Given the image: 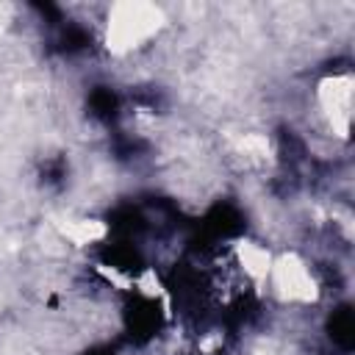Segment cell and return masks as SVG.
Listing matches in <instances>:
<instances>
[{
  "instance_id": "1",
  "label": "cell",
  "mask_w": 355,
  "mask_h": 355,
  "mask_svg": "<svg viewBox=\"0 0 355 355\" xmlns=\"http://www.w3.org/2000/svg\"><path fill=\"white\" fill-rule=\"evenodd\" d=\"M166 14L153 3H116L105 8L103 42L111 55H130L144 50L166 28Z\"/></svg>"
},
{
  "instance_id": "2",
  "label": "cell",
  "mask_w": 355,
  "mask_h": 355,
  "mask_svg": "<svg viewBox=\"0 0 355 355\" xmlns=\"http://www.w3.org/2000/svg\"><path fill=\"white\" fill-rule=\"evenodd\" d=\"M313 108L319 122L333 139L349 136V119H352V75L349 69L330 72L316 80L313 86Z\"/></svg>"
},
{
  "instance_id": "3",
  "label": "cell",
  "mask_w": 355,
  "mask_h": 355,
  "mask_svg": "<svg viewBox=\"0 0 355 355\" xmlns=\"http://www.w3.org/2000/svg\"><path fill=\"white\" fill-rule=\"evenodd\" d=\"M266 288L286 305H311L319 300V280L311 263L297 252H280L272 261Z\"/></svg>"
}]
</instances>
